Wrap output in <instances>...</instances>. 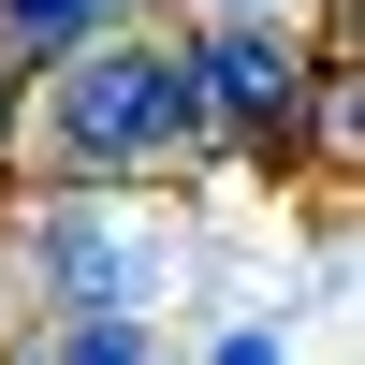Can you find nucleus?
I'll return each instance as SVG.
<instances>
[{
	"mask_svg": "<svg viewBox=\"0 0 365 365\" xmlns=\"http://www.w3.org/2000/svg\"><path fill=\"white\" fill-rule=\"evenodd\" d=\"M205 365H278V336H263V322H234V336L205 351Z\"/></svg>",
	"mask_w": 365,
	"mask_h": 365,
	"instance_id": "nucleus-6",
	"label": "nucleus"
},
{
	"mask_svg": "<svg viewBox=\"0 0 365 365\" xmlns=\"http://www.w3.org/2000/svg\"><path fill=\"white\" fill-rule=\"evenodd\" d=\"M29 292H44V322H146V249L103 220L88 190H29Z\"/></svg>",
	"mask_w": 365,
	"mask_h": 365,
	"instance_id": "nucleus-3",
	"label": "nucleus"
},
{
	"mask_svg": "<svg viewBox=\"0 0 365 365\" xmlns=\"http://www.w3.org/2000/svg\"><path fill=\"white\" fill-rule=\"evenodd\" d=\"M103 29H146V0H0V73H58L73 44H103Z\"/></svg>",
	"mask_w": 365,
	"mask_h": 365,
	"instance_id": "nucleus-4",
	"label": "nucleus"
},
{
	"mask_svg": "<svg viewBox=\"0 0 365 365\" xmlns=\"http://www.w3.org/2000/svg\"><path fill=\"white\" fill-rule=\"evenodd\" d=\"M190 88H205V132H220V161L292 175V161H307L322 29H292V15H205V29H190Z\"/></svg>",
	"mask_w": 365,
	"mask_h": 365,
	"instance_id": "nucleus-2",
	"label": "nucleus"
},
{
	"mask_svg": "<svg viewBox=\"0 0 365 365\" xmlns=\"http://www.w3.org/2000/svg\"><path fill=\"white\" fill-rule=\"evenodd\" d=\"M15 146L44 161V190H88V205L132 190V175H190V161H220L205 88H190V29H103V44H73L58 73H29Z\"/></svg>",
	"mask_w": 365,
	"mask_h": 365,
	"instance_id": "nucleus-1",
	"label": "nucleus"
},
{
	"mask_svg": "<svg viewBox=\"0 0 365 365\" xmlns=\"http://www.w3.org/2000/svg\"><path fill=\"white\" fill-rule=\"evenodd\" d=\"M15 365H161V336L146 322H29Z\"/></svg>",
	"mask_w": 365,
	"mask_h": 365,
	"instance_id": "nucleus-5",
	"label": "nucleus"
},
{
	"mask_svg": "<svg viewBox=\"0 0 365 365\" xmlns=\"http://www.w3.org/2000/svg\"><path fill=\"white\" fill-rule=\"evenodd\" d=\"M220 15H278V0H220ZM322 15H351V0H322Z\"/></svg>",
	"mask_w": 365,
	"mask_h": 365,
	"instance_id": "nucleus-8",
	"label": "nucleus"
},
{
	"mask_svg": "<svg viewBox=\"0 0 365 365\" xmlns=\"http://www.w3.org/2000/svg\"><path fill=\"white\" fill-rule=\"evenodd\" d=\"M15 103H29V88H15V73H0V161H15Z\"/></svg>",
	"mask_w": 365,
	"mask_h": 365,
	"instance_id": "nucleus-7",
	"label": "nucleus"
}]
</instances>
